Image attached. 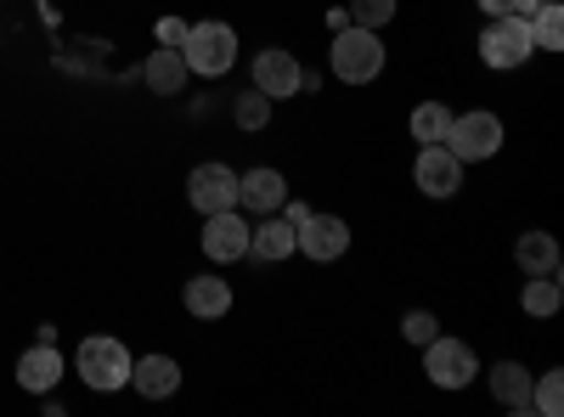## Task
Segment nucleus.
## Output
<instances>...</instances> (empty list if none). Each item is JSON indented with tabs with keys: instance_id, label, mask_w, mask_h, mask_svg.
<instances>
[{
	"instance_id": "26",
	"label": "nucleus",
	"mask_w": 564,
	"mask_h": 417,
	"mask_svg": "<svg viewBox=\"0 0 564 417\" xmlns=\"http://www.w3.org/2000/svg\"><path fill=\"white\" fill-rule=\"evenodd\" d=\"M401 333H406V344H417V350H423V344H430V339L441 333V321H435L430 310H406V321H401Z\"/></svg>"
},
{
	"instance_id": "13",
	"label": "nucleus",
	"mask_w": 564,
	"mask_h": 417,
	"mask_svg": "<svg viewBox=\"0 0 564 417\" xmlns=\"http://www.w3.org/2000/svg\"><path fill=\"white\" fill-rule=\"evenodd\" d=\"M63 373H68V361H63V350H57L52 339H40L34 350L18 355V384H23L29 395H52V389L63 384Z\"/></svg>"
},
{
	"instance_id": "6",
	"label": "nucleus",
	"mask_w": 564,
	"mask_h": 417,
	"mask_svg": "<svg viewBox=\"0 0 564 417\" xmlns=\"http://www.w3.org/2000/svg\"><path fill=\"white\" fill-rule=\"evenodd\" d=\"M508 142V130L497 113L475 108V113H452V130H446V147L463 158V164H491Z\"/></svg>"
},
{
	"instance_id": "16",
	"label": "nucleus",
	"mask_w": 564,
	"mask_h": 417,
	"mask_svg": "<svg viewBox=\"0 0 564 417\" xmlns=\"http://www.w3.org/2000/svg\"><path fill=\"white\" fill-rule=\"evenodd\" d=\"M486 384H491V395H497L502 411L531 417V366L525 361H497L491 373H486Z\"/></svg>"
},
{
	"instance_id": "11",
	"label": "nucleus",
	"mask_w": 564,
	"mask_h": 417,
	"mask_svg": "<svg viewBox=\"0 0 564 417\" xmlns=\"http://www.w3.org/2000/svg\"><path fill=\"white\" fill-rule=\"evenodd\" d=\"M249 74H254V90H265L271 102H289V97H300V90H305V68H300V57H294V52H282V45H265V52L249 63Z\"/></svg>"
},
{
	"instance_id": "18",
	"label": "nucleus",
	"mask_w": 564,
	"mask_h": 417,
	"mask_svg": "<svg viewBox=\"0 0 564 417\" xmlns=\"http://www.w3.org/2000/svg\"><path fill=\"white\" fill-rule=\"evenodd\" d=\"M141 79H148V90L153 97H175V90L193 79V68H186V57L175 52V45H159V52L141 63Z\"/></svg>"
},
{
	"instance_id": "9",
	"label": "nucleus",
	"mask_w": 564,
	"mask_h": 417,
	"mask_svg": "<svg viewBox=\"0 0 564 417\" xmlns=\"http://www.w3.org/2000/svg\"><path fill=\"white\" fill-rule=\"evenodd\" d=\"M249 215L243 209H220V215H204V238H198V249L215 260V265H238V260H249Z\"/></svg>"
},
{
	"instance_id": "21",
	"label": "nucleus",
	"mask_w": 564,
	"mask_h": 417,
	"mask_svg": "<svg viewBox=\"0 0 564 417\" xmlns=\"http://www.w3.org/2000/svg\"><path fill=\"white\" fill-rule=\"evenodd\" d=\"M406 130H412L417 147H435V142H446V130H452V108L446 102H417L412 119H406Z\"/></svg>"
},
{
	"instance_id": "20",
	"label": "nucleus",
	"mask_w": 564,
	"mask_h": 417,
	"mask_svg": "<svg viewBox=\"0 0 564 417\" xmlns=\"http://www.w3.org/2000/svg\"><path fill=\"white\" fill-rule=\"evenodd\" d=\"M520 310L547 321L564 310V288H558V276H525V288H520Z\"/></svg>"
},
{
	"instance_id": "28",
	"label": "nucleus",
	"mask_w": 564,
	"mask_h": 417,
	"mask_svg": "<svg viewBox=\"0 0 564 417\" xmlns=\"http://www.w3.org/2000/svg\"><path fill=\"white\" fill-rule=\"evenodd\" d=\"M475 7H480L486 18H508L513 7H520V0H475Z\"/></svg>"
},
{
	"instance_id": "15",
	"label": "nucleus",
	"mask_w": 564,
	"mask_h": 417,
	"mask_svg": "<svg viewBox=\"0 0 564 417\" xmlns=\"http://www.w3.org/2000/svg\"><path fill=\"white\" fill-rule=\"evenodd\" d=\"M181 305H186V316H198V321H220L231 310V283L215 276V271H204V276H193V283L181 288Z\"/></svg>"
},
{
	"instance_id": "3",
	"label": "nucleus",
	"mask_w": 564,
	"mask_h": 417,
	"mask_svg": "<svg viewBox=\"0 0 564 417\" xmlns=\"http://www.w3.org/2000/svg\"><path fill=\"white\" fill-rule=\"evenodd\" d=\"M181 57L193 74L204 79H220L238 68V29L220 23V18H204V23H186V40H181Z\"/></svg>"
},
{
	"instance_id": "14",
	"label": "nucleus",
	"mask_w": 564,
	"mask_h": 417,
	"mask_svg": "<svg viewBox=\"0 0 564 417\" xmlns=\"http://www.w3.org/2000/svg\"><path fill=\"white\" fill-rule=\"evenodd\" d=\"M130 389H135L141 400H170V395L181 389L175 355H135V361H130Z\"/></svg>"
},
{
	"instance_id": "12",
	"label": "nucleus",
	"mask_w": 564,
	"mask_h": 417,
	"mask_svg": "<svg viewBox=\"0 0 564 417\" xmlns=\"http://www.w3.org/2000/svg\"><path fill=\"white\" fill-rule=\"evenodd\" d=\"M282 198H289V175H282V169H265L260 164V169H243L238 175V209L243 215H254V220L260 215H276Z\"/></svg>"
},
{
	"instance_id": "27",
	"label": "nucleus",
	"mask_w": 564,
	"mask_h": 417,
	"mask_svg": "<svg viewBox=\"0 0 564 417\" xmlns=\"http://www.w3.org/2000/svg\"><path fill=\"white\" fill-rule=\"evenodd\" d=\"M159 45H175V52H181V40H186V18H159Z\"/></svg>"
},
{
	"instance_id": "1",
	"label": "nucleus",
	"mask_w": 564,
	"mask_h": 417,
	"mask_svg": "<svg viewBox=\"0 0 564 417\" xmlns=\"http://www.w3.org/2000/svg\"><path fill=\"white\" fill-rule=\"evenodd\" d=\"M327 63H334V79L339 85H372L384 74V40L379 29H361V23H345L334 29V52H327Z\"/></svg>"
},
{
	"instance_id": "2",
	"label": "nucleus",
	"mask_w": 564,
	"mask_h": 417,
	"mask_svg": "<svg viewBox=\"0 0 564 417\" xmlns=\"http://www.w3.org/2000/svg\"><path fill=\"white\" fill-rule=\"evenodd\" d=\"M130 361H135V355L124 350V339H113V333H90V339H79V350H74V373H79L85 389L113 395V389L130 384Z\"/></svg>"
},
{
	"instance_id": "5",
	"label": "nucleus",
	"mask_w": 564,
	"mask_h": 417,
	"mask_svg": "<svg viewBox=\"0 0 564 417\" xmlns=\"http://www.w3.org/2000/svg\"><path fill=\"white\" fill-rule=\"evenodd\" d=\"M423 378H430L435 389H468V384L480 378V355H475V344L435 333L430 344H423Z\"/></svg>"
},
{
	"instance_id": "24",
	"label": "nucleus",
	"mask_w": 564,
	"mask_h": 417,
	"mask_svg": "<svg viewBox=\"0 0 564 417\" xmlns=\"http://www.w3.org/2000/svg\"><path fill=\"white\" fill-rule=\"evenodd\" d=\"M231 119H238V130H265L271 124V97L249 85L243 97H238V113H231Z\"/></svg>"
},
{
	"instance_id": "8",
	"label": "nucleus",
	"mask_w": 564,
	"mask_h": 417,
	"mask_svg": "<svg viewBox=\"0 0 564 417\" xmlns=\"http://www.w3.org/2000/svg\"><path fill=\"white\" fill-rule=\"evenodd\" d=\"M294 254H305V260H316V265L345 260V254H350V220H345V215H316V209H311V220L294 231Z\"/></svg>"
},
{
	"instance_id": "19",
	"label": "nucleus",
	"mask_w": 564,
	"mask_h": 417,
	"mask_svg": "<svg viewBox=\"0 0 564 417\" xmlns=\"http://www.w3.org/2000/svg\"><path fill=\"white\" fill-rule=\"evenodd\" d=\"M513 265H520L525 276H558L553 231H520V243H513Z\"/></svg>"
},
{
	"instance_id": "22",
	"label": "nucleus",
	"mask_w": 564,
	"mask_h": 417,
	"mask_svg": "<svg viewBox=\"0 0 564 417\" xmlns=\"http://www.w3.org/2000/svg\"><path fill=\"white\" fill-rule=\"evenodd\" d=\"M531 40H536V52H564V7L558 0H542L531 12Z\"/></svg>"
},
{
	"instance_id": "7",
	"label": "nucleus",
	"mask_w": 564,
	"mask_h": 417,
	"mask_svg": "<svg viewBox=\"0 0 564 417\" xmlns=\"http://www.w3.org/2000/svg\"><path fill=\"white\" fill-rule=\"evenodd\" d=\"M463 169H468V164H463L446 142H435V147H423V153L412 158V187H417L423 198L446 204V198L463 193Z\"/></svg>"
},
{
	"instance_id": "17",
	"label": "nucleus",
	"mask_w": 564,
	"mask_h": 417,
	"mask_svg": "<svg viewBox=\"0 0 564 417\" xmlns=\"http://www.w3.org/2000/svg\"><path fill=\"white\" fill-rule=\"evenodd\" d=\"M249 260H260V265L294 260V226L282 215H260V226H249Z\"/></svg>"
},
{
	"instance_id": "23",
	"label": "nucleus",
	"mask_w": 564,
	"mask_h": 417,
	"mask_svg": "<svg viewBox=\"0 0 564 417\" xmlns=\"http://www.w3.org/2000/svg\"><path fill=\"white\" fill-rule=\"evenodd\" d=\"M531 411L536 417H558L564 411V373L558 366H547L542 378H531Z\"/></svg>"
},
{
	"instance_id": "25",
	"label": "nucleus",
	"mask_w": 564,
	"mask_h": 417,
	"mask_svg": "<svg viewBox=\"0 0 564 417\" xmlns=\"http://www.w3.org/2000/svg\"><path fill=\"white\" fill-rule=\"evenodd\" d=\"M401 12V0H350V23L361 29H390Z\"/></svg>"
},
{
	"instance_id": "10",
	"label": "nucleus",
	"mask_w": 564,
	"mask_h": 417,
	"mask_svg": "<svg viewBox=\"0 0 564 417\" xmlns=\"http://www.w3.org/2000/svg\"><path fill=\"white\" fill-rule=\"evenodd\" d=\"M186 204H193L198 215H220V209H238V169L209 158L198 164L193 175H186Z\"/></svg>"
},
{
	"instance_id": "4",
	"label": "nucleus",
	"mask_w": 564,
	"mask_h": 417,
	"mask_svg": "<svg viewBox=\"0 0 564 417\" xmlns=\"http://www.w3.org/2000/svg\"><path fill=\"white\" fill-rule=\"evenodd\" d=\"M536 57V40H531V18L520 12H508V18H491L480 29V63L508 74V68H525Z\"/></svg>"
}]
</instances>
